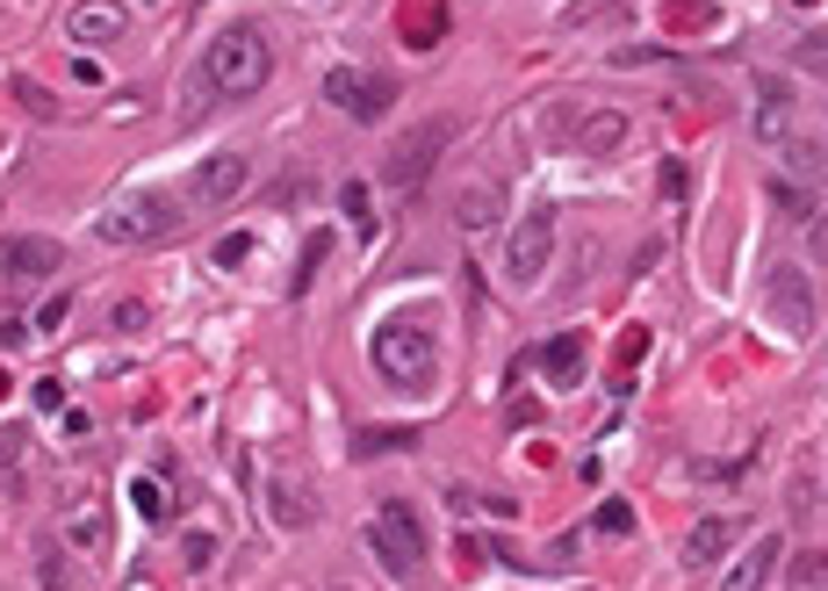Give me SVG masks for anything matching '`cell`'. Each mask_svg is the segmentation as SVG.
<instances>
[{"mask_svg":"<svg viewBox=\"0 0 828 591\" xmlns=\"http://www.w3.org/2000/svg\"><path fill=\"white\" fill-rule=\"evenodd\" d=\"M778 555H786V541H778V534L749 541V549L735 555V570H728V584H720V591H763V584L778 578Z\"/></svg>","mask_w":828,"mask_h":591,"instance_id":"obj_13","label":"cell"},{"mask_svg":"<svg viewBox=\"0 0 828 591\" xmlns=\"http://www.w3.org/2000/svg\"><path fill=\"white\" fill-rule=\"evenodd\" d=\"M763 317H771L778 332H792V339L815 325V289H807V267H763Z\"/></svg>","mask_w":828,"mask_h":591,"instance_id":"obj_7","label":"cell"},{"mask_svg":"<svg viewBox=\"0 0 828 591\" xmlns=\"http://www.w3.org/2000/svg\"><path fill=\"white\" fill-rule=\"evenodd\" d=\"M180 224H188V209H180V195H116L109 209H101V238L109 246H159V238H174Z\"/></svg>","mask_w":828,"mask_h":591,"instance_id":"obj_3","label":"cell"},{"mask_svg":"<svg viewBox=\"0 0 828 591\" xmlns=\"http://www.w3.org/2000/svg\"><path fill=\"white\" fill-rule=\"evenodd\" d=\"M238 260H253V238H245V232H231V238L217 246V267H238Z\"/></svg>","mask_w":828,"mask_h":591,"instance_id":"obj_27","label":"cell"},{"mask_svg":"<svg viewBox=\"0 0 828 591\" xmlns=\"http://www.w3.org/2000/svg\"><path fill=\"white\" fill-rule=\"evenodd\" d=\"M367 549L382 555V570H390L396 584L418 578V555H425V526H418V505H404V498H390V505L367 520Z\"/></svg>","mask_w":828,"mask_h":591,"instance_id":"obj_4","label":"cell"},{"mask_svg":"<svg viewBox=\"0 0 828 591\" xmlns=\"http://www.w3.org/2000/svg\"><path fill=\"white\" fill-rule=\"evenodd\" d=\"M404 43H411V51H433V43H440V8H433V0H425V8L404 0Z\"/></svg>","mask_w":828,"mask_h":591,"instance_id":"obj_17","label":"cell"},{"mask_svg":"<svg viewBox=\"0 0 828 591\" xmlns=\"http://www.w3.org/2000/svg\"><path fill=\"white\" fill-rule=\"evenodd\" d=\"M14 454H22V447H14V441H0V469H8V462H14Z\"/></svg>","mask_w":828,"mask_h":591,"instance_id":"obj_30","label":"cell"},{"mask_svg":"<svg viewBox=\"0 0 828 591\" xmlns=\"http://www.w3.org/2000/svg\"><path fill=\"white\" fill-rule=\"evenodd\" d=\"M66 37L80 43V51H101V43L130 37V14H122L116 0H80V8L66 14Z\"/></svg>","mask_w":828,"mask_h":591,"instance_id":"obj_11","label":"cell"},{"mask_svg":"<svg viewBox=\"0 0 828 591\" xmlns=\"http://www.w3.org/2000/svg\"><path fill=\"white\" fill-rule=\"evenodd\" d=\"M0 267H8L14 282H51L58 267H66V246H58V238H8Z\"/></svg>","mask_w":828,"mask_h":591,"instance_id":"obj_12","label":"cell"},{"mask_svg":"<svg viewBox=\"0 0 828 591\" xmlns=\"http://www.w3.org/2000/svg\"><path fill=\"white\" fill-rule=\"evenodd\" d=\"M37 412H66V383H58V375L37 383Z\"/></svg>","mask_w":828,"mask_h":591,"instance_id":"obj_28","label":"cell"},{"mask_svg":"<svg viewBox=\"0 0 828 591\" xmlns=\"http://www.w3.org/2000/svg\"><path fill=\"white\" fill-rule=\"evenodd\" d=\"M555 138L570 145V151H620L627 145V116L620 109H584V116L562 109L555 116Z\"/></svg>","mask_w":828,"mask_h":591,"instance_id":"obj_10","label":"cell"},{"mask_svg":"<svg viewBox=\"0 0 828 591\" xmlns=\"http://www.w3.org/2000/svg\"><path fill=\"white\" fill-rule=\"evenodd\" d=\"M728 534H735L728 520H699V526H692V541H684V570H707V563H720Z\"/></svg>","mask_w":828,"mask_h":591,"instance_id":"obj_16","label":"cell"},{"mask_svg":"<svg viewBox=\"0 0 828 591\" xmlns=\"http://www.w3.org/2000/svg\"><path fill=\"white\" fill-rule=\"evenodd\" d=\"M72 549H80V555H101V549H109V512H101V505H87L80 520H72Z\"/></svg>","mask_w":828,"mask_h":591,"instance_id":"obj_20","label":"cell"},{"mask_svg":"<svg viewBox=\"0 0 828 591\" xmlns=\"http://www.w3.org/2000/svg\"><path fill=\"white\" fill-rule=\"evenodd\" d=\"M14 95H22V109H29V116H58V101H51V95H43V87H37V80H22V87H14Z\"/></svg>","mask_w":828,"mask_h":591,"instance_id":"obj_26","label":"cell"},{"mask_svg":"<svg viewBox=\"0 0 828 591\" xmlns=\"http://www.w3.org/2000/svg\"><path fill=\"white\" fill-rule=\"evenodd\" d=\"M339 209H346V224H354L361 238H375V195H367V180H346V188H339Z\"/></svg>","mask_w":828,"mask_h":591,"instance_id":"obj_18","label":"cell"},{"mask_svg":"<svg viewBox=\"0 0 828 591\" xmlns=\"http://www.w3.org/2000/svg\"><path fill=\"white\" fill-rule=\"evenodd\" d=\"M598 534H634V505L605 498V505H598Z\"/></svg>","mask_w":828,"mask_h":591,"instance_id":"obj_23","label":"cell"},{"mask_svg":"<svg viewBox=\"0 0 828 591\" xmlns=\"http://www.w3.org/2000/svg\"><path fill=\"white\" fill-rule=\"evenodd\" d=\"M130 505L145 512V520H166V491H159V476H130Z\"/></svg>","mask_w":828,"mask_h":591,"instance_id":"obj_22","label":"cell"},{"mask_svg":"<svg viewBox=\"0 0 828 591\" xmlns=\"http://www.w3.org/2000/svg\"><path fill=\"white\" fill-rule=\"evenodd\" d=\"M447 138H454V124H447V116H433V124H425V130H411V138L396 145L390 159H382V174H390V188H418V180L433 174V159H440V145H447Z\"/></svg>","mask_w":828,"mask_h":591,"instance_id":"obj_9","label":"cell"},{"mask_svg":"<svg viewBox=\"0 0 828 591\" xmlns=\"http://www.w3.org/2000/svg\"><path fill=\"white\" fill-rule=\"evenodd\" d=\"M66 311H72V296H51L37 317H29V332H58V325H66Z\"/></svg>","mask_w":828,"mask_h":591,"instance_id":"obj_25","label":"cell"},{"mask_svg":"<svg viewBox=\"0 0 828 591\" xmlns=\"http://www.w3.org/2000/svg\"><path fill=\"white\" fill-rule=\"evenodd\" d=\"M375 368H382V383H396V390H425L440 375V339L418 317H382L375 325Z\"/></svg>","mask_w":828,"mask_h":591,"instance_id":"obj_1","label":"cell"},{"mask_svg":"<svg viewBox=\"0 0 828 591\" xmlns=\"http://www.w3.org/2000/svg\"><path fill=\"white\" fill-rule=\"evenodd\" d=\"M209 563H217V534L195 526V534H188V570H209Z\"/></svg>","mask_w":828,"mask_h":591,"instance_id":"obj_24","label":"cell"},{"mask_svg":"<svg viewBox=\"0 0 828 591\" xmlns=\"http://www.w3.org/2000/svg\"><path fill=\"white\" fill-rule=\"evenodd\" d=\"M325 253H332V232H310V238H303V260H296V289H310V282H317V260H325Z\"/></svg>","mask_w":828,"mask_h":591,"instance_id":"obj_21","label":"cell"},{"mask_svg":"<svg viewBox=\"0 0 828 591\" xmlns=\"http://www.w3.org/2000/svg\"><path fill=\"white\" fill-rule=\"evenodd\" d=\"M238 188H245V151H209V159L188 166V180H180L174 195H180V209L195 217V209H224Z\"/></svg>","mask_w":828,"mask_h":591,"instance_id":"obj_6","label":"cell"},{"mask_svg":"<svg viewBox=\"0 0 828 591\" xmlns=\"http://www.w3.org/2000/svg\"><path fill=\"white\" fill-rule=\"evenodd\" d=\"M325 95H332V109H346V116H361V124H382V116L396 109V87L382 80V72H354V66H339L325 80Z\"/></svg>","mask_w":828,"mask_h":591,"instance_id":"obj_8","label":"cell"},{"mask_svg":"<svg viewBox=\"0 0 828 591\" xmlns=\"http://www.w3.org/2000/svg\"><path fill=\"white\" fill-rule=\"evenodd\" d=\"M411 441V433H396V426H382V433H367V441H361V454H382V447H404Z\"/></svg>","mask_w":828,"mask_h":591,"instance_id":"obj_29","label":"cell"},{"mask_svg":"<svg viewBox=\"0 0 828 591\" xmlns=\"http://www.w3.org/2000/svg\"><path fill=\"white\" fill-rule=\"evenodd\" d=\"M548 260H555V209L533 203L526 217L512 224V238H504V282H512V289H533V282L548 275Z\"/></svg>","mask_w":828,"mask_h":591,"instance_id":"obj_5","label":"cell"},{"mask_svg":"<svg viewBox=\"0 0 828 591\" xmlns=\"http://www.w3.org/2000/svg\"><path fill=\"white\" fill-rule=\"evenodd\" d=\"M267 72H274V58H267V37H259V29H224V37L203 51V80L217 87L224 101L259 95V87H267Z\"/></svg>","mask_w":828,"mask_h":591,"instance_id":"obj_2","label":"cell"},{"mask_svg":"<svg viewBox=\"0 0 828 591\" xmlns=\"http://www.w3.org/2000/svg\"><path fill=\"white\" fill-rule=\"evenodd\" d=\"M0 397H8V375H0Z\"/></svg>","mask_w":828,"mask_h":591,"instance_id":"obj_31","label":"cell"},{"mask_svg":"<svg viewBox=\"0 0 828 591\" xmlns=\"http://www.w3.org/2000/svg\"><path fill=\"white\" fill-rule=\"evenodd\" d=\"M541 368L555 375L562 390H576L584 383V332H562V339H548V354H541Z\"/></svg>","mask_w":828,"mask_h":591,"instance_id":"obj_15","label":"cell"},{"mask_svg":"<svg viewBox=\"0 0 828 591\" xmlns=\"http://www.w3.org/2000/svg\"><path fill=\"white\" fill-rule=\"evenodd\" d=\"M497 209H504L497 180H462V188H454V224H462V232H490Z\"/></svg>","mask_w":828,"mask_h":591,"instance_id":"obj_14","label":"cell"},{"mask_svg":"<svg viewBox=\"0 0 828 591\" xmlns=\"http://www.w3.org/2000/svg\"><path fill=\"white\" fill-rule=\"evenodd\" d=\"M274 520H282V526H310V491H296L288 476H274Z\"/></svg>","mask_w":828,"mask_h":591,"instance_id":"obj_19","label":"cell"}]
</instances>
